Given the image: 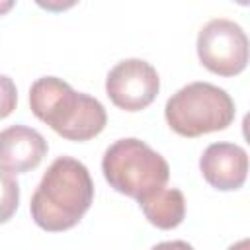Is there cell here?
<instances>
[{"label": "cell", "instance_id": "obj_11", "mask_svg": "<svg viewBox=\"0 0 250 250\" xmlns=\"http://www.w3.org/2000/svg\"><path fill=\"white\" fill-rule=\"evenodd\" d=\"M18 104V88L14 80L6 74H0V119L8 117Z\"/></svg>", "mask_w": 250, "mask_h": 250}, {"label": "cell", "instance_id": "obj_10", "mask_svg": "<svg viewBox=\"0 0 250 250\" xmlns=\"http://www.w3.org/2000/svg\"><path fill=\"white\" fill-rule=\"evenodd\" d=\"M20 205V186L16 178L0 168V225L8 223Z\"/></svg>", "mask_w": 250, "mask_h": 250}, {"label": "cell", "instance_id": "obj_8", "mask_svg": "<svg viewBox=\"0 0 250 250\" xmlns=\"http://www.w3.org/2000/svg\"><path fill=\"white\" fill-rule=\"evenodd\" d=\"M49 150L45 137L25 125L0 131V168L8 174H23L41 164Z\"/></svg>", "mask_w": 250, "mask_h": 250}, {"label": "cell", "instance_id": "obj_2", "mask_svg": "<svg viewBox=\"0 0 250 250\" xmlns=\"http://www.w3.org/2000/svg\"><path fill=\"white\" fill-rule=\"evenodd\" d=\"M29 107L39 121L66 141H90L107 123V113L100 100L76 92L57 76H43L31 84Z\"/></svg>", "mask_w": 250, "mask_h": 250}, {"label": "cell", "instance_id": "obj_4", "mask_svg": "<svg viewBox=\"0 0 250 250\" xmlns=\"http://www.w3.org/2000/svg\"><path fill=\"white\" fill-rule=\"evenodd\" d=\"M234 113L230 94L211 82H189L172 94L164 107L170 129L188 139L227 129L234 121Z\"/></svg>", "mask_w": 250, "mask_h": 250}, {"label": "cell", "instance_id": "obj_9", "mask_svg": "<svg viewBox=\"0 0 250 250\" xmlns=\"http://www.w3.org/2000/svg\"><path fill=\"white\" fill-rule=\"evenodd\" d=\"M139 207L146 221L162 230L176 229L186 217V197L178 188H162L141 199Z\"/></svg>", "mask_w": 250, "mask_h": 250}, {"label": "cell", "instance_id": "obj_5", "mask_svg": "<svg viewBox=\"0 0 250 250\" xmlns=\"http://www.w3.org/2000/svg\"><path fill=\"white\" fill-rule=\"evenodd\" d=\"M197 57L213 74L236 76L248 64V37L232 20H209L197 33Z\"/></svg>", "mask_w": 250, "mask_h": 250}, {"label": "cell", "instance_id": "obj_7", "mask_svg": "<svg viewBox=\"0 0 250 250\" xmlns=\"http://www.w3.org/2000/svg\"><path fill=\"white\" fill-rule=\"evenodd\" d=\"M201 176L209 186L221 191H232L244 186L248 176V154L234 143H213L199 158Z\"/></svg>", "mask_w": 250, "mask_h": 250}, {"label": "cell", "instance_id": "obj_12", "mask_svg": "<svg viewBox=\"0 0 250 250\" xmlns=\"http://www.w3.org/2000/svg\"><path fill=\"white\" fill-rule=\"evenodd\" d=\"M150 250H193V246L186 240H164L152 246Z\"/></svg>", "mask_w": 250, "mask_h": 250}, {"label": "cell", "instance_id": "obj_13", "mask_svg": "<svg viewBox=\"0 0 250 250\" xmlns=\"http://www.w3.org/2000/svg\"><path fill=\"white\" fill-rule=\"evenodd\" d=\"M227 250H250V240L248 238H242V240L234 242L232 246H229Z\"/></svg>", "mask_w": 250, "mask_h": 250}, {"label": "cell", "instance_id": "obj_6", "mask_svg": "<svg viewBox=\"0 0 250 250\" xmlns=\"http://www.w3.org/2000/svg\"><path fill=\"white\" fill-rule=\"evenodd\" d=\"M160 90L156 68L143 59H125L117 62L105 78V94L125 111H141L148 107Z\"/></svg>", "mask_w": 250, "mask_h": 250}, {"label": "cell", "instance_id": "obj_3", "mask_svg": "<svg viewBox=\"0 0 250 250\" xmlns=\"http://www.w3.org/2000/svg\"><path fill=\"white\" fill-rule=\"evenodd\" d=\"M102 172L115 191L137 199V203L166 188L170 178L166 158L135 137L119 139L105 148Z\"/></svg>", "mask_w": 250, "mask_h": 250}, {"label": "cell", "instance_id": "obj_1", "mask_svg": "<svg viewBox=\"0 0 250 250\" xmlns=\"http://www.w3.org/2000/svg\"><path fill=\"white\" fill-rule=\"evenodd\" d=\"M92 201L94 182L88 168L72 156H59L33 191L29 213L39 229L62 232L78 225Z\"/></svg>", "mask_w": 250, "mask_h": 250}, {"label": "cell", "instance_id": "obj_14", "mask_svg": "<svg viewBox=\"0 0 250 250\" xmlns=\"http://www.w3.org/2000/svg\"><path fill=\"white\" fill-rule=\"evenodd\" d=\"M12 8H14V0H0V16L10 12Z\"/></svg>", "mask_w": 250, "mask_h": 250}]
</instances>
